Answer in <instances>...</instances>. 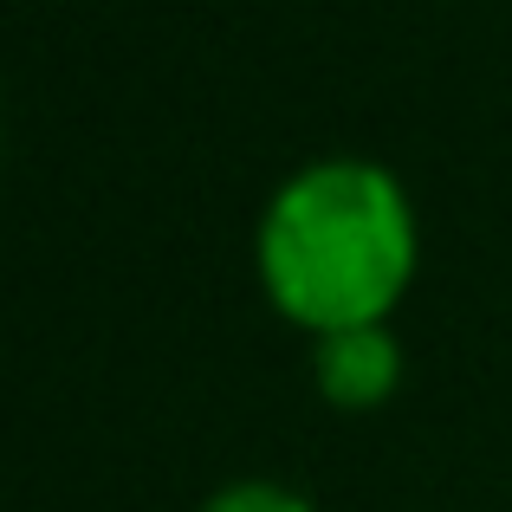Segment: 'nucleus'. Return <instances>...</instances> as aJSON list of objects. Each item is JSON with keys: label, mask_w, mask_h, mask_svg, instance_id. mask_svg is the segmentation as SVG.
<instances>
[{"label": "nucleus", "mask_w": 512, "mask_h": 512, "mask_svg": "<svg viewBox=\"0 0 512 512\" xmlns=\"http://www.w3.org/2000/svg\"><path fill=\"white\" fill-rule=\"evenodd\" d=\"M312 376H318V396H325L331 409H376V402H389L396 383H402V350L383 325L331 331V338H318Z\"/></svg>", "instance_id": "2"}, {"label": "nucleus", "mask_w": 512, "mask_h": 512, "mask_svg": "<svg viewBox=\"0 0 512 512\" xmlns=\"http://www.w3.org/2000/svg\"><path fill=\"white\" fill-rule=\"evenodd\" d=\"M415 279V214L389 169L325 156L299 169L260 221V286L312 338L383 325Z\"/></svg>", "instance_id": "1"}, {"label": "nucleus", "mask_w": 512, "mask_h": 512, "mask_svg": "<svg viewBox=\"0 0 512 512\" xmlns=\"http://www.w3.org/2000/svg\"><path fill=\"white\" fill-rule=\"evenodd\" d=\"M201 512H312L299 493L286 487H266V480H240V487H221Z\"/></svg>", "instance_id": "3"}]
</instances>
